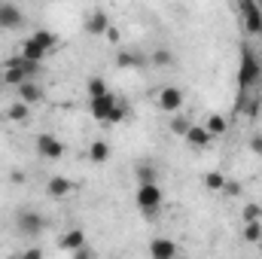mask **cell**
Wrapping results in <instances>:
<instances>
[{
    "label": "cell",
    "mask_w": 262,
    "mask_h": 259,
    "mask_svg": "<svg viewBox=\"0 0 262 259\" xmlns=\"http://www.w3.org/2000/svg\"><path fill=\"white\" fill-rule=\"evenodd\" d=\"M21 55H25V58H31V61H43L49 52H46L40 43H34V40L28 37V40H25V46H21Z\"/></svg>",
    "instance_id": "cell-19"
},
{
    "label": "cell",
    "mask_w": 262,
    "mask_h": 259,
    "mask_svg": "<svg viewBox=\"0 0 262 259\" xmlns=\"http://www.w3.org/2000/svg\"><path fill=\"white\" fill-rule=\"evenodd\" d=\"M113 21H110V15L104 12V9H92L89 15H85V34H92V37H104V31L110 28Z\"/></svg>",
    "instance_id": "cell-8"
},
{
    "label": "cell",
    "mask_w": 262,
    "mask_h": 259,
    "mask_svg": "<svg viewBox=\"0 0 262 259\" xmlns=\"http://www.w3.org/2000/svg\"><path fill=\"white\" fill-rule=\"evenodd\" d=\"M149 61H152L156 67H174L177 58H174V52H171V49H156V52L149 55Z\"/></svg>",
    "instance_id": "cell-23"
},
{
    "label": "cell",
    "mask_w": 262,
    "mask_h": 259,
    "mask_svg": "<svg viewBox=\"0 0 262 259\" xmlns=\"http://www.w3.org/2000/svg\"><path fill=\"white\" fill-rule=\"evenodd\" d=\"M201 183H204V189H210V192H223V186H226V174H220V171H207V174L201 177Z\"/></svg>",
    "instance_id": "cell-20"
},
{
    "label": "cell",
    "mask_w": 262,
    "mask_h": 259,
    "mask_svg": "<svg viewBox=\"0 0 262 259\" xmlns=\"http://www.w3.org/2000/svg\"><path fill=\"white\" fill-rule=\"evenodd\" d=\"M9 180H12V183H25V174H21V171H12Z\"/></svg>",
    "instance_id": "cell-32"
},
{
    "label": "cell",
    "mask_w": 262,
    "mask_h": 259,
    "mask_svg": "<svg viewBox=\"0 0 262 259\" xmlns=\"http://www.w3.org/2000/svg\"><path fill=\"white\" fill-rule=\"evenodd\" d=\"M137 180H159V174H156V168L149 162H140L137 165Z\"/></svg>",
    "instance_id": "cell-26"
},
{
    "label": "cell",
    "mask_w": 262,
    "mask_h": 259,
    "mask_svg": "<svg viewBox=\"0 0 262 259\" xmlns=\"http://www.w3.org/2000/svg\"><path fill=\"white\" fill-rule=\"evenodd\" d=\"M31 40H34V43H40L46 52H52V49L58 46V37H55L52 31H34V34H31Z\"/></svg>",
    "instance_id": "cell-21"
},
{
    "label": "cell",
    "mask_w": 262,
    "mask_h": 259,
    "mask_svg": "<svg viewBox=\"0 0 262 259\" xmlns=\"http://www.w3.org/2000/svg\"><path fill=\"white\" fill-rule=\"evenodd\" d=\"M6 116H9V122H28V116H31V104H25V101H15V104H9Z\"/></svg>",
    "instance_id": "cell-17"
},
{
    "label": "cell",
    "mask_w": 262,
    "mask_h": 259,
    "mask_svg": "<svg viewBox=\"0 0 262 259\" xmlns=\"http://www.w3.org/2000/svg\"><path fill=\"white\" fill-rule=\"evenodd\" d=\"M104 37H107V43H119V28H116V25H110V28L104 31Z\"/></svg>",
    "instance_id": "cell-29"
},
{
    "label": "cell",
    "mask_w": 262,
    "mask_h": 259,
    "mask_svg": "<svg viewBox=\"0 0 262 259\" xmlns=\"http://www.w3.org/2000/svg\"><path fill=\"white\" fill-rule=\"evenodd\" d=\"M250 149H253L256 156H262V134H256V137H250Z\"/></svg>",
    "instance_id": "cell-30"
},
{
    "label": "cell",
    "mask_w": 262,
    "mask_h": 259,
    "mask_svg": "<svg viewBox=\"0 0 262 259\" xmlns=\"http://www.w3.org/2000/svg\"><path fill=\"white\" fill-rule=\"evenodd\" d=\"M73 256H76V259H89V256H95V253H92V250L82 244V247H76V250H73Z\"/></svg>",
    "instance_id": "cell-31"
},
{
    "label": "cell",
    "mask_w": 262,
    "mask_h": 259,
    "mask_svg": "<svg viewBox=\"0 0 262 259\" xmlns=\"http://www.w3.org/2000/svg\"><path fill=\"white\" fill-rule=\"evenodd\" d=\"M15 229H18V235H25V238H37V235H43V229H46V217L37 213V210L21 207V210L15 213Z\"/></svg>",
    "instance_id": "cell-4"
},
{
    "label": "cell",
    "mask_w": 262,
    "mask_h": 259,
    "mask_svg": "<svg viewBox=\"0 0 262 259\" xmlns=\"http://www.w3.org/2000/svg\"><path fill=\"white\" fill-rule=\"evenodd\" d=\"M183 140H186L189 146H195V149H204L213 137H210V131L204 128V125H189V131L183 134Z\"/></svg>",
    "instance_id": "cell-12"
},
{
    "label": "cell",
    "mask_w": 262,
    "mask_h": 259,
    "mask_svg": "<svg viewBox=\"0 0 262 259\" xmlns=\"http://www.w3.org/2000/svg\"><path fill=\"white\" fill-rule=\"evenodd\" d=\"M223 192H226V195H241V183H238V180H226Z\"/></svg>",
    "instance_id": "cell-28"
},
{
    "label": "cell",
    "mask_w": 262,
    "mask_h": 259,
    "mask_svg": "<svg viewBox=\"0 0 262 259\" xmlns=\"http://www.w3.org/2000/svg\"><path fill=\"white\" fill-rule=\"evenodd\" d=\"M46 192H49V198H67V195L73 192V180H67V177H49Z\"/></svg>",
    "instance_id": "cell-13"
},
{
    "label": "cell",
    "mask_w": 262,
    "mask_h": 259,
    "mask_svg": "<svg viewBox=\"0 0 262 259\" xmlns=\"http://www.w3.org/2000/svg\"><path fill=\"white\" fill-rule=\"evenodd\" d=\"M241 217H244V223H247V220H259L262 217V204H244Z\"/></svg>",
    "instance_id": "cell-27"
},
{
    "label": "cell",
    "mask_w": 262,
    "mask_h": 259,
    "mask_svg": "<svg viewBox=\"0 0 262 259\" xmlns=\"http://www.w3.org/2000/svg\"><path fill=\"white\" fill-rule=\"evenodd\" d=\"M89 159H92L95 165H104V162L110 159V143H107V140H95V143L89 146Z\"/></svg>",
    "instance_id": "cell-14"
},
{
    "label": "cell",
    "mask_w": 262,
    "mask_h": 259,
    "mask_svg": "<svg viewBox=\"0 0 262 259\" xmlns=\"http://www.w3.org/2000/svg\"><path fill=\"white\" fill-rule=\"evenodd\" d=\"M241 235H244V241H247V244H256V241L262 238V223H259V220H247Z\"/></svg>",
    "instance_id": "cell-22"
},
{
    "label": "cell",
    "mask_w": 262,
    "mask_h": 259,
    "mask_svg": "<svg viewBox=\"0 0 262 259\" xmlns=\"http://www.w3.org/2000/svg\"><path fill=\"white\" fill-rule=\"evenodd\" d=\"M89 113L98 119V122H107V125H113V122H122L125 119V113H128V107L116 98V95H98V98H92L89 101Z\"/></svg>",
    "instance_id": "cell-1"
},
{
    "label": "cell",
    "mask_w": 262,
    "mask_h": 259,
    "mask_svg": "<svg viewBox=\"0 0 262 259\" xmlns=\"http://www.w3.org/2000/svg\"><path fill=\"white\" fill-rule=\"evenodd\" d=\"M37 156L46 159V162H58V159L64 156V143H61L55 134L43 131V134H37Z\"/></svg>",
    "instance_id": "cell-7"
},
{
    "label": "cell",
    "mask_w": 262,
    "mask_h": 259,
    "mask_svg": "<svg viewBox=\"0 0 262 259\" xmlns=\"http://www.w3.org/2000/svg\"><path fill=\"white\" fill-rule=\"evenodd\" d=\"M156 104H159V110H162V113H180V110H183V104H186L183 89H180V85H162V89H159V95H156Z\"/></svg>",
    "instance_id": "cell-6"
},
{
    "label": "cell",
    "mask_w": 262,
    "mask_h": 259,
    "mask_svg": "<svg viewBox=\"0 0 262 259\" xmlns=\"http://www.w3.org/2000/svg\"><path fill=\"white\" fill-rule=\"evenodd\" d=\"M238 12H241V25L250 37H262V9L256 0H238Z\"/></svg>",
    "instance_id": "cell-5"
},
{
    "label": "cell",
    "mask_w": 262,
    "mask_h": 259,
    "mask_svg": "<svg viewBox=\"0 0 262 259\" xmlns=\"http://www.w3.org/2000/svg\"><path fill=\"white\" fill-rule=\"evenodd\" d=\"M134 204L143 213H159V207H162V186H159V180H140L137 192H134Z\"/></svg>",
    "instance_id": "cell-3"
},
{
    "label": "cell",
    "mask_w": 262,
    "mask_h": 259,
    "mask_svg": "<svg viewBox=\"0 0 262 259\" xmlns=\"http://www.w3.org/2000/svg\"><path fill=\"white\" fill-rule=\"evenodd\" d=\"M238 85H241V92H259V85H262V61L256 52H250V46L241 49Z\"/></svg>",
    "instance_id": "cell-2"
},
{
    "label": "cell",
    "mask_w": 262,
    "mask_h": 259,
    "mask_svg": "<svg viewBox=\"0 0 262 259\" xmlns=\"http://www.w3.org/2000/svg\"><path fill=\"white\" fill-rule=\"evenodd\" d=\"M204 128L210 131V137H220V134H226L229 122H226V116H223V113H210V116L204 119Z\"/></svg>",
    "instance_id": "cell-15"
},
{
    "label": "cell",
    "mask_w": 262,
    "mask_h": 259,
    "mask_svg": "<svg viewBox=\"0 0 262 259\" xmlns=\"http://www.w3.org/2000/svg\"><path fill=\"white\" fill-rule=\"evenodd\" d=\"M189 119H186V113H171V134H177V137H183L186 131H189Z\"/></svg>",
    "instance_id": "cell-24"
},
{
    "label": "cell",
    "mask_w": 262,
    "mask_h": 259,
    "mask_svg": "<svg viewBox=\"0 0 262 259\" xmlns=\"http://www.w3.org/2000/svg\"><path fill=\"white\" fill-rule=\"evenodd\" d=\"M82 244H85V232H82V229H70L64 238H61V247H64L67 253H73V250L82 247Z\"/></svg>",
    "instance_id": "cell-16"
},
{
    "label": "cell",
    "mask_w": 262,
    "mask_h": 259,
    "mask_svg": "<svg viewBox=\"0 0 262 259\" xmlns=\"http://www.w3.org/2000/svg\"><path fill=\"white\" fill-rule=\"evenodd\" d=\"M110 89H107V82L101 79V76H92L89 79V98H98V95H107Z\"/></svg>",
    "instance_id": "cell-25"
},
{
    "label": "cell",
    "mask_w": 262,
    "mask_h": 259,
    "mask_svg": "<svg viewBox=\"0 0 262 259\" xmlns=\"http://www.w3.org/2000/svg\"><path fill=\"white\" fill-rule=\"evenodd\" d=\"M18 101H25V104H31V107H37L40 101H43V89L34 82V79H25L21 85H18Z\"/></svg>",
    "instance_id": "cell-10"
},
{
    "label": "cell",
    "mask_w": 262,
    "mask_h": 259,
    "mask_svg": "<svg viewBox=\"0 0 262 259\" xmlns=\"http://www.w3.org/2000/svg\"><path fill=\"white\" fill-rule=\"evenodd\" d=\"M116 64L125 67V70H137V67H143V55H137V52H128V49H122V52L116 55Z\"/></svg>",
    "instance_id": "cell-18"
},
{
    "label": "cell",
    "mask_w": 262,
    "mask_h": 259,
    "mask_svg": "<svg viewBox=\"0 0 262 259\" xmlns=\"http://www.w3.org/2000/svg\"><path fill=\"white\" fill-rule=\"evenodd\" d=\"M177 253H180V247L174 241H168V238H156L149 244V256H156V259H174Z\"/></svg>",
    "instance_id": "cell-11"
},
{
    "label": "cell",
    "mask_w": 262,
    "mask_h": 259,
    "mask_svg": "<svg viewBox=\"0 0 262 259\" xmlns=\"http://www.w3.org/2000/svg\"><path fill=\"white\" fill-rule=\"evenodd\" d=\"M256 244H259V253H262V238H259V241H256Z\"/></svg>",
    "instance_id": "cell-33"
},
{
    "label": "cell",
    "mask_w": 262,
    "mask_h": 259,
    "mask_svg": "<svg viewBox=\"0 0 262 259\" xmlns=\"http://www.w3.org/2000/svg\"><path fill=\"white\" fill-rule=\"evenodd\" d=\"M25 25V12L12 3H0V28L3 31H15Z\"/></svg>",
    "instance_id": "cell-9"
}]
</instances>
